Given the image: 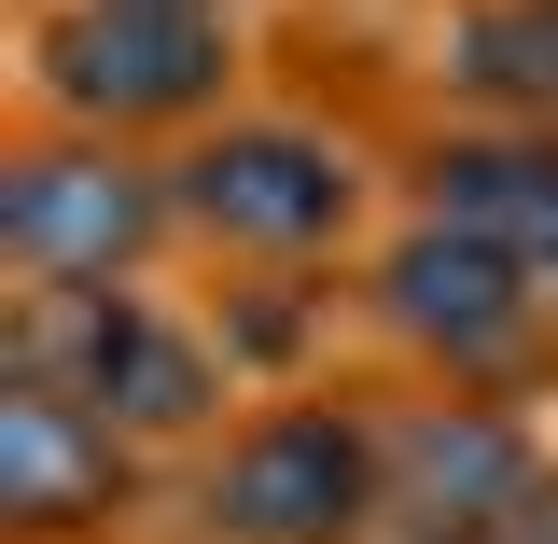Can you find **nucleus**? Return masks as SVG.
I'll use <instances>...</instances> for the list:
<instances>
[{
  "mask_svg": "<svg viewBox=\"0 0 558 544\" xmlns=\"http://www.w3.org/2000/svg\"><path fill=\"white\" fill-rule=\"evenodd\" d=\"M0 377H43L70 406L126 419L154 461H196L238 406V349L223 322L140 293V279H14L0 293Z\"/></svg>",
  "mask_w": 558,
  "mask_h": 544,
  "instance_id": "1",
  "label": "nucleus"
},
{
  "mask_svg": "<svg viewBox=\"0 0 558 544\" xmlns=\"http://www.w3.org/2000/svg\"><path fill=\"white\" fill-rule=\"evenodd\" d=\"M182 544H377L391 531V433L363 391H266L168 475Z\"/></svg>",
  "mask_w": 558,
  "mask_h": 544,
  "instance_id": "2",
  "label": "nucleus"
},
{
  "mask_svg": "<svg viewBox=\"0 0 558 544\" xmlns=\"http://www.w3.org/2000/svg\"><path fill=\"white\" fill-rule=\"evenodd\" d=\"M28 112L98 140H182L238 112V14H168V0H28Z\"/></svg>",
  "mask_w": 558,
  "mask_h": 544,
  "instance_id": "3",
  "label": "nucleus"
},
{
  "mask_svg": "<svg viewBox=\"0 0 558 544\" xmlns=\"http://www.w3.org/2000/svg\"><path fill=\"white\" fill-rule=\"evenodd\" d=\"M363 322L405 349L433 391H517L558 349V293L517 266L502 238L418 209L405 238H377V266H363Z\"/></svg>",
  "mask_w": 558,
  "mask_h": 544,
  "instance_id": "4",
  "label": "nucleus"
},
{
  "mask_svg": "<svg viewBox=\"0 0 558 544\" xmlns=\"http://www.w3.org/2000/svg\"><path fill=\"white\" fill-rule=\"evenodd\" d=\"M168 182H182V238L209 252H238V266H322L363 238V154L336 126H307V112H223L168 154Z\"/></svg>",
  "mask_w": 558,
  "mask_h": 544,
  "instance_id": "5",
  "label": "nucleus"
},
{
  "mask_svg": "<svg viewBox=\"0 0 558 544\" xmlns=\"http://www.w3.org/2000/svg\"><path fill=\"white\" fill-rule=\"evenodd\" d=\"M182 238V182L154 140L28 126L0 154V266L14 279H140Z\"/></svg>",
  "mask_w": 558,
  "mask_h": 544,
  "instance_id": "6",
  "label": "nucleus"
},
{
  "mask_svg": "<svg viewBox=\"0 0 558 544\" xmlns=\"http://www.w3.org/2000/svg\"><path fill=\"white\" fill-rule=\"evenodd\" d=\"M154 503V447L126 419L70 406L43 377H0V531L14 544H112Z\"/></svg>",
  "mask_w": 558,
  "mask_h": 544,
  "instance_id": "7",
  "label": "nucleus"
},
{
  "mask_svg": "<svg viewBox=\"0 0 558 544\" xmlns=\"http://www.w3.org/2000/svg\"><path fill=\"white\" fill-rule=\"evenodd\" d=\"M377 433H391V531H502L558 461L502 391H405L377 406Z\"/></svg>",
  "mask_w": 558,
  "mask_h": 544,
  "instance_id": "8",
  "label": "nucleus"
},
{
  "mask_svg": "<svg viewBox=\"0 0 558 544\" xmlns=\"http://www.w3.org/2000/svg\"><path fill=\"white\" fill-rule=\"evenodd\" d=\"M418 209L502 238V252L558 293V126H447L418 154Z\"/></svg>",
  "mask_w": 558,
  "mask_h": 544,
  "instance_id": "9",
  "label": "nucleus"
},
{
  "mask_svg": "<svg viewBox=\"0 0 558 544\" xmlns=\"http://www.w3.org/2000/svg\"><path fill=\"white\" fill-rule=\"evenodd\" d=\"M433 70L461 126H558V0H447Z\"/></svg>",
  "mask_w": 558,
  "mask_h": 544,
  "instance_id": "10",
  "label": "nucleus"
},
{
  "mask_svg": "<svg viewBox=\"0 0 558 544\" xmlns=\"http://www.w3.org/2000/svg\"><path fill=\"white\" fill-rule=\"evenodd\" d=\"M502 544H558V461H545V488H531V503L502 517Z\"/></svg>",
  "mask_w": 558,
  "mask_h": 544,
  "instance_id": "11",
  "label": "nucleus"
},
{
  "mask_svg": "<svg viewBox=\"0 0 558 544\" xmlns=\"http://www.w3.org/2000/svg\"><path fill=\"white\" fill-rule=\"evenodd\" d=\"M377 544H502V531H377Z\"/></svg>",
  "mask_w": 558,
  "mask_h": 544,
  "instance_id": "12",
  "label": "nucleus"
},
{
  "mask_svg": "<svg viewBox=\"0 0 558 544\" xmlns=\"http://www.w3.org/2000/svg\"><path fill=\"white\" fill-rule=\"evenodd\" d=\"M168 14H238V0H168Z\"/></svg>",
  "mask_w": 558,
  "mask_h": 544,
  "instance_id": "13",
  "label": "nucleus"
}]
</instances>
